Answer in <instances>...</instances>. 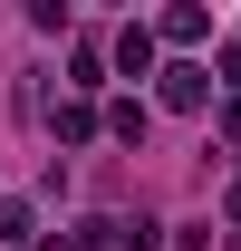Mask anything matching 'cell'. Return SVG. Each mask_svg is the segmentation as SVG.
I'll list each match as a JSON object with an SVG mask.
<instances>
[{"label": "cell", "mask_w": 241, "mask_h": 251, "mask_svg": "<svg viewBox=\"0 0 241 251\" xmlns=\"http://www.w3.org/2000/svg\"><path fill=\"white\" fill-rule=\"evenodd\" d=\"M164 106H174V116H203V106H212V68L174 58V68H164Z\"/></svg>", "instance_id": "6da1fadb"}, {"label": "cell", "mask_w": 241, "mask_h": 251, "mask_svg": "<svg viewBox=\"0 0 241 251\" xmlns=\"http://www.w3.org/2000/svg\"><path fill=\"white\" fill-rule=\"evenodd\" d=\"M154 49H164V39H154L145 20H125V29H116V68H125V77H164V68H154Z\"/></svg>", "instance_id": "7a4b0ae2"}, {"label": "cell", "mask_w": 241, "mask_h": 251, "mask_svg": "<svg viewBox=\"0 0 241 251\" xmlns=\"http://www.w3.org/2000/svg\"><path fill=\"white\" fill-rule=\"evenodd\" d=\"M154 39H174V49H203V39H212V10H193V0H174V10L154 20Z\"/></svg>", "instance_id": "3957f363"}, {"label": "cell", "mask_w": 241, "mask_h": 251, "mask_svg": "<svg viewBox=\"0 0 241 251\" xmlns=\"http://www.w3.org/2000/svg\"><path fill=\"white\" fill-rule=\"evenodd\" d=\"M0 242H10V251H29V242H39V213L20 203V193H0Z\"/></svg>", "instance_id": "277c9868"}, {"label": "cell", "mask_w": 241, "mask_h": 251, "mask_svg": "<svg viewBox=\"0 0 241 251\" xmlns=\"http://www.w3.org/2000/svg\"><path fill=\"white\" fill-rule=\"evenodd\" d=\"M145 97H116V106H106V135H116V145H145Z\"/></svg>", "instance_id": "5b68a950"}, {"label": "cell", "mask_w": 241, "mask_h": 251, "mask_svg": "<svg viewBox=\"0 0 241 251\" xmlns=\"http://www.w3.org/2000/svg\"><path fill=\"white\" fill-rule=\"evenodd\" d=\"M48 126H58V145H87V135H96V106L68 97V106H48Z\"/></svg>", "instance_id": "8992f818"}, {"label": "cell", "mask_w": 241, "mask_h": 251, "mask_svg": "<svg viewBox=\"0 0 241 251\" xmlns=\"http://www.w3.org/2000/svg\"><path fill=\"white\" fill-rule=\"evenodd\" d=\"M222 213H232V222H241V184H232V193H222Z\"/></svg>", "instance_id": "52a82bcc"}]
</instances>
